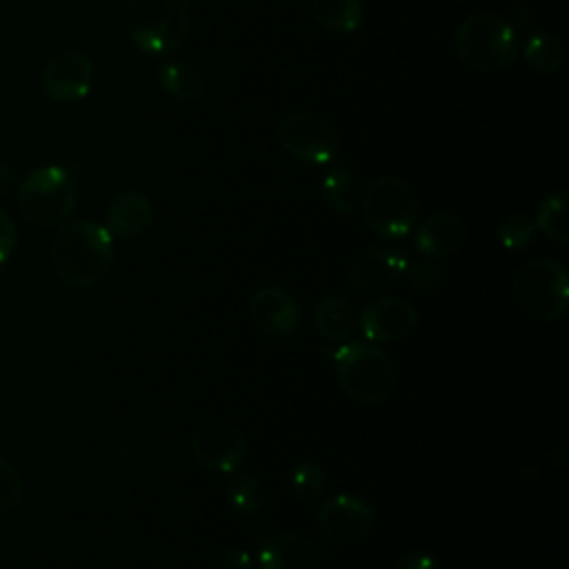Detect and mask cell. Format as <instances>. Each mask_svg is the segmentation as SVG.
I'll use <instances>...</instances> for the list:
<instances>
[{"label": "cell", "instance_id": "18", "mask_svg": "<svg viewBox=\"0 0 569 569\" xmlns=\"http://www.w3.org/2000/svg\"><path fill=\"white\" fill-rule=\"evenodd\" d=\"M156 80L167 96H171L180 102H196L207 93L204 73L187 60L162 62L156 69Z\"/></svg>", "mask_w": 569, "mask_h": 569}, {"label": "cell", "instance_id": "12", "mask_svg": "<svg viewBox=\"0 0 569 569\" xmlns=\"http://www.w3.org/2000/svg\"><path fill=\"white\" fill-rule=\"evenodd\" d=\"M358 327L371 342H400L416 331L418 309L405 298L380 296L362 307Z\"/></svg>", "mask_w": 569, "mask_h": 569}, {"label": "cell", "instance_id": "30", "mask_svg": "<svg viewBox=\"0 0 569 569\" xmlns=\"http://www.w3.org/2000/svg\"><path fill=\"white\" fill-rule=\"evenodd\" d=\"M213 569H253V560L244 549H227L216 560Z\"/></svg>", "mask_w": 569, "mask_h": 569}, {"label": "cell", "instance_id": "2", "mask_svg": "<svg viewBox=\"0 0 569 569\" xmlns=\"http://www.w3.org/2000/svg\"><path fill=\"white\" fill-rule=\"evenodd\" d=\"M124 31L138 51L167 58L182 49L191 33V4L189 0H129Z\"/></svg>", "mask_w": 569, "mask_h": 569}, {"label": "cell", "instance_id": "10", "mask_svg": "<svg viewBox=\"0 0 569 569\" xmlns=\"http://www.w3.org/2000/svg\"><path fill=\"white\" fill-rule=\"evenodd\" d=\"M316 520L325 538L336 545H351L373 529L376 511L356 493H336L320 502Z\"/></svg>", "mask_w": 569, "mask_h": 569}, {"label": "cell", "instance_id": "26", "mask_svg": "<svg viewBox=\"0 0 569 569\" xmlns=\"http://www.w3.org/2000/svg\"><path fill=\"white\" fill-rule=\"evenodd\" d=\"M496 236L500 240V244L509 251H520L525 247H529V242L536 236V224L533 218L525 216V213H509L496 229Z\"/></svg>", "mask_w": 569, "mask_h": 569}, {"label": "cell", "instance_id": "5", "mask_svg": "<svg viewBox=\"0 0 569 569\" xmlns=\"http://www.w3.org/2000/svg\"><path fill=\"white\" fill-rule=\"evenodd\" d=\"M333 371L347 398L360 405L382 402L393 389V365L373 342H347L333 353Z\"/></svg>", "mask_w": 569, "mask_h": 569}, {"label": "cell", "instance_id": "3", "mask_svg": "<svg viewBox=\"0 0 569 569\" xmlns=\"http://www.w3.org/2000/svg\"><path fill=\"white\" fill-rule=\"evenodd\" d=\"M456 53L476 73H500L518 56V33L498 13L465 18L453 36Z\"/></svg>", "mask_w": 569, "mask_h": 569}, {"label": "cell", "instance_id": "23", "mask_svg": "<svg viewBox=\"0 0 569 569\" xmlns=\"http://www.w3.org/2000/svg\"><path fill=\"white\" fill-rule=\"evenodd\" d=\"M536 231H540L542 236H547L549 240L558 242V244H567L569 242V224H567V191L565 189H556L551 193H547L538 209H536V218H533Z\"/></svg>", "mask_w": 569, "mask_h": 569}, {"label": "cell", "instance_id": "34", "mask_svg": "<svg viewBox=\"0 0 569 569\" xmlns=\"http://www.w3.org/2000/svg\"><path fill=\"white\" fill-rule=\"evenodd\" d=\"M0 387H2V373H0Z\"/></svg>", "mask_w": 569, "mask_h": 569}, {"label": "cell", "instance_id": "6", "mask_svg": "<svg viewBox=\"0 0 569 569\" xmlns=\"http://www.w3.org/2000/svg\"><path fill=\"white\" fill-rule=\"evenodd\" d=\"M511 296L520 311L540 320H558L569 309L567 267L553 258H533L511 278Z\"/></svg>", "mask_w": 569, "mask_h": 569}, {"label": "cell", "instance_id": "27", "mask_svg": "<svg viewBox=\"0 0 569 569\" xmlns=\"http://www.w3.org/2000/svg\"><path fill=\"white\" fill-rule=\"evenodd\" d=\"M402 278L411 289L420 293H431L442 284V269L429 258H416L407 260Z\"/></svg>", "mask_w": 569, "mask_h": 569}, {"label": "cell", "instance_id": "31", "mask_svg": "<svg viewBox=\"0 0 569 569\" xmlns=\"http://www.w3.org/2000/svg\"><path fill=\"white\" fill-rule=\"evenodd\" d=\"M396 569H440V565L436 562L433 556L422 553V551H411L407 556H402L396 565Z\"/></svg>", "mask_w": 569, "mask_h": 569}, {"label": "cell", "instance_id": "20", "mask_svg": "<svg viewBox=\"0 0 569 569\" xmlns=\"http://www.w3.org/2000/svg\"><path fill=\"white\" fill-rule=\"evenodd\" d=\"M320 193H322V200L325 204L338 213V216H349L353 213L358 207H360V196H362V189H360V182H358V176L345 167V164H333L325 178H322V184H320Z\"/></svg>", "mask_w": 569, "mask_h": 569}, {"label": "cell", "instance_id": "33", "mask_svg": "<svg viewBox=\"0 0 569 569\" xmlns=\"http://www.w3.org/2000/svg\"><path fill=\"white\" fill-rule=\"evenodd\" d=\"M18 187V171L7 160H0V198L9 196Z\"/></svg>", "mask_w": 569, "mask_h": 569}, {"label": "cell", "instance_id": "28", "mask_svg": "<svg viewBox=\"0 0 569 569\" xmlns=\"http://www.w3.org/2000/svg\"><path fill=\"white\" fill-rule=\"evenodd\" d=\"M22 491L24 482L20 471L7 458L0 456V513L16 509L22 500Z\"/></svg>", "mask_w": 569, "mask_h": 569}, {"label": "cell", "instance_id": "24", "mask_svg": "<svg viewBox=\"0 0 569 569\" xmlns=\"http://www.w3.org/2000/svg\"><path fill=\"white\" fill-rule=\"evenodd\" d=\"M229 482H227V500L229 505L242 513V516H253L262 509L264 505V489L262 485L249 476V473H242L240 469L229 473Z\"/></svg>", "mask_w": 569, "mask_h": 569}, {"label": "cell", "instance_id": "29", "mask_svg": "<svg viewBox=\"0 0 569 569\" xmlns=\"http://www.w3.org/2000/svg\"><path fill=\"white\" fill-rule=\"evenodd\" d=\"M18 247V227L13 222V218L0 209V264H4Z\"/></svg>", "mask_w": 569, "mask_h": 569}, {"label": "cell", "instance_id": "1", "mask_svg": "<svg viewBox=\"0 0 569 569\" xmlns=\"http://www.w3.org/2000/svg\"><path fill=\"white\" fill-rule=\"evenodd\" d=\"M49 258L56 276L76 289L102 282L113 264V236L96 220L62 222L51 238Z\"/></svg>", "mask_w": 569, "mask_h": 569}, {"label": "cell", "instance_id": "15", "mask_svg": "<svg viewBox=\"0 0 569 569\" xmlns=\"http://www.w3.org/2000/svg\"><path fill=\"white\" fill-rule=\"evenodd\" d=\"M156 209L151 200L136 189L116 193L104 209V227L113 238L133 240L147 233L153 224Z\"/></svg>", "mask_w": 569, "mask_h": 569}, {"label": "cell", "instance_id": "17", "mask_svg": "<svg viewBox=\"0 0 569 569\" xmlns=\"http://www.w3.org/2000/svg\"><path fill=\"white\" fill-rule=\"evenodd\" d=\"M465 242V222L449 211L429 216L413 231V249L429 260L456 253Z\"/></svg>", "mask_w": 569, "mask_h": 569}, {"label": "cell", "instance_id": "32", "mask_svg": "<svg viewBox=\"0 0 569 569\" xmlns=\"http://www.w3.org/2000/svg\"><path fill=\"white\" fill-rule=\"evenodd\" d=\"M533 7L531 4H516L511 11H509V18L507 22L518 31V29H525L529 27V22L533 20Z\"/></svg>", "mask_w": 569, "mask_h": 569}, {"label": "cell", "instance_id": "14", "mask_svg": "<svg viewBox=\"0 0 569 569\" xmlns=\"http://www.w3.org/2000/svg\"><path fill=\"white\" fill-rule=\"evenodd\" d=\"M251 325L267 336H289L300 322V305L284 287H262L249 300Z\"/></svg>", "mask_w": 569, "mask_h": 569}, {"label": "cell", "instance_id": "13", "mask_svg": "<svg viewBox=\"0 0 569 569\" xmlns=\"http://www.w3.org/2000/svg\"><path fill=\"white\" fill-rule=\"evenodd\" d=\"M407 256L391 247H367L349 264V282L362 293H380L396 284L407 264Z\"/></svg>", "mask_w": 569, "mask_h": 569}, {"label": "cell", "instance_id": "11", "mask_svg": "<svg viewBox=\"0 0 569 569\" xmlns=\"http://www.w3.org/2000/svg\"><path fill=\"white\" fill-rule=\"evenodd\" d=\"M40 87L58 104L80 102L93 87V62L78 49L60 51L42 67Z\"/></svg>", "mask_w": 569, "mask_h": 569}, {"label": "cell", "instance_id": "19", "mask_svg": "<svg viewBox=\"0 0 569 569\" xmlns=\"http://www.w3.org/2000/svg\"><path fill=\"white\" fill-rule=\"evenodd\" d=\"M313 322L325 340L345 342L353 333L358 316L351 302L342 296H325L313 309Z\"/></svg>", "mask_w": 569, "mask_h": 569}, {"label": "cell", "instance_id": "16", "mask_svg": "<svg viewBox=\"0 0 569 569\" xmlns=\"http://www.w3.org/2000/svg\"><path fill=\"white\" fill-rule=\"evenodd\" d=\"M260 569H320L322 553L318 545L298 533L284 531L264 540L258 553Z\"/></svg>", "mask_w": 569, "mask_h": 569}, {"label": "cell", "instance_id": "7", "mask_svg": "<svg viewBox=\"0 0 569 569\" xmlns=\"http://www.w3.org/2000/svg\"><path fill=\"white\" fill-rule=\"evenodd\" d=\"M360 209L367 227L385 240H400L409 236L418 220L416 191L398 176L376 178L362 191Z\"/></svg>", "mask_w": 569, "mask_h": 569}, {"label": "cell", "instance_id": "8", "mask_svg": "<svg viewBox=\"0 0 569 569\" xmlns=\"http://www.w3.org/2000/svg\"><path fill=\"white\" fill-rule=\"evenodd\" d=\"M276 138L291 158L311 167L333 162L340 151L336 124L318 111L305 109L287 113L276 127Z\"/></svg>", "mask_w": 569, "mask_h": 569}, {"label": "cell", "instance_id": "21", "mask_svg": "<svg viewBox=\"0 0 569 569\" xmlns=\"http://www.w3.org/2000/svg\"><path fill=\"white\" fill-rule=\"evenodd\" d=\"M311 13L325 31L345 36L360 27L365 7L362 0H311Z\"/></svg>", "mask_w": 569, "mask_h": 569}, {"label": "cell", "instance_id": "25", "mask_svg": "<svg viewBox=\"0 0 569 569\" xmlns=\"http://www.w3.org/2000/svg\"><path fill=\"white\" fill-rule=\"evenodd\" d=\"M289 487L293 491V496L305 502V505H313L320 500L322 491H325V471L318 462L313 460H305L298 462L289 476Z\"/></svg>", "mask_w": 569, "mask_h": 569}, {"label": "cell", "instance_id": "22", "mask_svg": "<svg viewBox=\"0 0 569 569\" xmlns=\"http://www.w3.org/2000/svg\"><path fill=\"white\" fill-rule=\"evenodd\" d=\"M522 58L538 73H558L565 62V49L553 33L536 29L525 38Z\"/></svg>", "mask_w": 569, "mask_h": 569}, {"label": "cell", "instance_id": "4", "mask_svg": "<svg viewBox=\"0 0 569 569\" xmlns=\"http://www.w3.org/2000/svg\"><path fill=\"white\" fill-rule=\"evenodd\" d=\"M18 209L33 227H60L73 213L78 187L60 164H40L18 182Z\"/></svg>", "mask_w": 569, "mask_h": 569}, {"label": "cell", "instance_id": "9", "mask_svg": "<svg viewBox=\"0 0 569 569\" xmlns=\"http://www.w3.org/2000/svg\"><path fill=\"white\" fill-rule=\"evenodd\" d=\"M247 436L231 420L209 418L191 431V453L209 471H238L247 460Z\"/></svg>", "mask_w": 569, "mask_h": 569}]
</instances>
